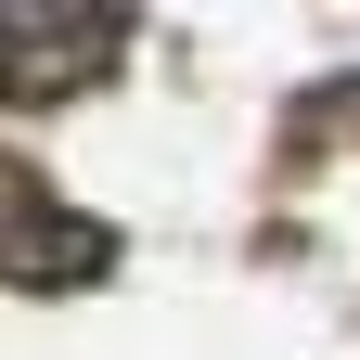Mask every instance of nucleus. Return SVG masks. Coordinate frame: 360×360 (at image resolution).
Returning <instances> with one entry per match:
<instances>
[{
	"instance_id": "obj_1",
	"label": "nucleus",
	"mask_w": 360,
	"mask_h": 360,
	"mask_svg": "<svg viewBox=\"0 0 360 360\" xmlns=\"http://www.w3.org/2000/svg\"><path fill=\"white\" fill-rule=\"evenodd\" d=\"M129 39V13H0V90H65Z\"/></svg>"
}]
</instances>
